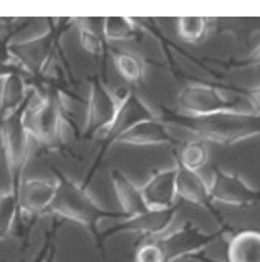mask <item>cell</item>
<instances>
[{"label": "cell", "mask_w": 260, "mask_h": 262, "mask_svg": "<svg viewBox=\"0 0 260 262\" xmlns=\"http://www.w3.org/2000/svg\"><path fill=\"white\" fill-rule=\"evenodd\" d=\"M209 163V148L206 141L194 140L186 141L177 151V166L184 169L199 173L202 168H206Z\"/></svg>", "instance_id": "cell-19"}, {"label": "cell", "mask_w": 260, "mask_h": 262, "mask_svg": "<svg viewBox=\"0 0 260 262\" xmlns=\"http://www.w3.org/2000/svg\"><path fill=\"white\" fill-rule=\"evenodd\" d=\"M153 118H156L153 110L149 108L138 95H136V92L126 88L118 100V112H116V115H114L113 123L108 126V129L105 131V133L101 135V148L98 151L97 160H94V163H93V168L90 171V174L86 176L85 183H83L85 188H88L93 173L98 169L100 163L103 161V158L106 155V151L111 148L116 141H118V138L125 135L126 131H129L133 126H136L138 123L146 121V120H153Z\"/></svg>", "instance_id": "cell-5"}, {"label": "cell", "mask_w": 260, "mask_h": 262, "mask_svg": "<svg viewBox=\"0 0 260 262\" xmlns=\"http://www.w3.org/2000/svg\"><path fill=\"white\" fill-rule=\"evenodd\" d=\"M103 35L106 42H126L138 38L139 30L129 17H106L103 18Z\"/></svg>", "instance_id": "cell-20"}, {"label": "cell", "mask_w": 260, "mask_h": 262, "mask_svg": "<svg viewBox=\"0 0 260 262\" xmlns=\"http://www.w3.org/2000/svg\"><path fill=\"white\" fill-rule=\"evenodd\" d=\"M109 53L113 57L116 72H118L123 81H126L131 86H138L145 81L146 65L139 55L128 50H120L116 47H109Z\"/></svg>", "instance_id": "cell-18"}, {"label": "cell", "mask_w": 260, "mask_h": 262, "mask_svg": "<svg viewBox=\"0 0 260 262\" xmlns=\"http://www.w3.org/2000/svg\"><path fill=\"white\" fill-rule=\"evenodd\" d=\"M55 254H57V247H55V244H53L50 247V251H49V254H46V257H45L43 262H55Z\"/></svg>", "instance_id": "cell-28"}, {"label": "cell", "mask_w": 260, "mask_h": 262, "mask_svg": "<svg viewBox=\"0 0 260 262\" xmlns=\"http://www.w3.org/2000/svg\"><path fill=\"white\" fill-rule=\"evenodd\" d=\"M159 120L166 125H177L222 146H232L250 138L260 136V115L254 112H222L204 116H187L164 108Z\"/></svg>", "instance_id": "cell-1"}, {"label": "cell", "mask_w": 260, "mask_h": 262, "mask_svg": "<svg viewBox=\"0 0 260 262\" xmlns=\"http://www.w3.org/2000/svg\"><path fill=\"white\" fill-rule=\"evenodd\" d=\"M18 212L17 204V194L12 191H7L2 194V201H0V241L5 239L15 227Z\"/></svg>", "instance_id": "cell-23"}, {"label": "cell", "mask_w": 260, "mask_h": 262, "mask_svg": "<svg viewBox=\"0 0 260 262\" xmlns=\"http://www.w3.org/2000/svg\"><path fill=\"white\" fill-rule=\"evenodd\" d=\"M88 80H90V96H88L83 140H93L94 136L103 135L113 123L114 115L118 112V98H114L98 75H93Z\"/></svg>", "instance_id": "cell-9"}, {"label": "cell", "mask_w": 260, "mask_h": 262, "mask_svg": "<svg viewBox=\"0 0 260 262\" xmlns=\"http://www.w3.org/2000/svg\"><path fill=\"white\" fill-rule=\"evenodd\" d=\"M242 67H255L260 65V43L255 45V48H252V52L242 60Z\"/></svg>", "instance_id": "cell-26"}, {"label": "cell", "mask_w": 260, "mask_h": 262, "mask_svg": "<svg viewBox=\"0 0 260 262\" xmlns=\"http://www.w3.org/2000/svg\"><path fill=\"white\" fill-rule=\"evenodd\" d=\"M78 42L80 47L93 57H101L105 53L103 37L88 20H78Z\"/></svg>", "instance_id": "cell-22"}, {"label": "cell", "mask_w": 260, "mask_h": 262, "mask_svg": "<svg viewBox=\"0 0 260 262\" xmlns=\"http://www.w3.org/2000/svg\"><path fill=\"white\" fill-rule=\"evenodd\" d=\"M55 196V183L46 179L32 178L23 179L17 191V223L29 224L30 221H35L38 216L45 214L49 211Z\"/></svg>", "instance_id": "cell-11"}, {"label": "cell", "mask_w": 260, "mask_h": 262, "mask_svg": "<svg viewBox=\"0 0 260 262\" xmlns=\"http://www.w3.org/2000/svg\"><path fill=\"white\" fill-rule=\"evenodd\" d=\"M173 138L166 128V123L161 121L159 116H156L153 120L138 123L123 136H120L116 143L131 144V146H156V144H169Z\"/></svg>", "instance_id": "cell-13"}, {"label": "cell", "mask_w": 260, "mask_h": 262, "mask_svg": "<svg viewBox=\"0 0 260 262\" xmlns=\"http://www.w3.org/2000/svg\"><path fill=\"white\" fill-rule=\"evenodd\" d=\"M222 234V229L206 232L193 223H186L179 229L156 237V241L161 246L166 262H177L182 259H191L204 252V249L212 243H216Z\"/></svg>", "instance_id": "cell-7"}, {"label": "cell", "mask_w": 260, "mask_h": 262, "mask_svg": "<svg viewBox=\"0 0 260 262\" xmlns=\"http://www.w3.org/2000/svg\"><path fill=\"white\" fill-rule=\"evenodd\" d=\"M179 113L187 116H204L222 112H239V101L229 98L222 90L212 85L191 83L177 95Z\"/></svg>", "instance_id": "cell-8"}, {"label": "cell", "mask_w": 260, "mask_h": 262, "mask_svg": "<svg viewBox=\"0 0 260 262\" xmlns=\"http://www.w3.org/2000/svg\"><path fill=\"white\" fill-rule=\"evenodd\" d=\"M177 178H176V192L177 198L186 199L187 203H193L196 206H201L204 209H212V199L209 184L204 181L199 173L184 169L177 166Z\"/></svg>", "instance_id": "cell-14"}, {"label": "cell", "mask_w": 260, "mask_h": 262, "mask_svg": "<svg viewBox=\"0 0 260 262\" xmlns=\"http://www.w3.org/2000/svg\"><path fill=\"white\" fill-rule=\"evenodd\" d=\"M177 33L189 43H199L209 32V20L204 17H181L176 22Z\"/></svg>", "instance_id": "cell-21"}, {"label": "cell", "mask_w": 260, "mask_h": 262, "mask_svg": "<svg viewBox=\"0 0 260 262\" xmlns=\"http://www.w3.org/2000/svg\"><path fill=\"white\" fill-rule=\"evenodd\" d=\"M227 262H260V231L235 232L229 241Z\"/></svg>", "instance_id": "cell-17"}, {"label": "cell", "mask_w": 260, "mask_h": 262, "mask_svg": "<svg viewBox=\"0 0 260 262\" xmlns=\"http://www.w3.org/2000/svg\"><path fill=\"white\" fill-rule=\"evenodd\" d=\"M61 22L52 24V29L29 40L12 42L9 50L12 60L20 70L30 77H42L46 67L60 53Z\"/></svg>", "instance_id": "cell-4"}, {"label": "cell", "mask_w": 260, "mask_h": 262, "mask_svg": "<svg viewBox=\"0 0 260 262\" xmlns=\"http://www.w3.org/2000/svg\"><path fill=\"white\" fill-rule=\"evenodd\" d=\"M109 176H111V183L116 192V198H118V203L121 206V211L126 216H136L148 211L141 188L136 186L134 181L128 178V174L123 173L121 169L114 168L111 169Z\"/></svg>", "instance_id": "cell-15"}, {"label": "cell", "mask_w": 260, "mask_h": 262, "mask_svg": "<svg viewBox=\"0 0 260 262\" xmlns=\"http://www.w3.org/2000/svg\"><path fill=\"white\" fill-rule=\"evenodd\" d=\"M209 191L212 201L235 206V208H247V206L260 204L258 189L252 188L242 176L229 173V171L219 166H216L212 171Z\"/></svg>", "instance_id": "cell-10"}, {"label": "cell", "mask_w": 260, "mask_h": 262, "mask_svg": "<svg viewBox=\"0 0 260 262\" xmlns=\"http://www.w3.org/2000/svg\"><path fill=\"white\" fill-rule=\"evenodd\" d=\"M177 168L159 169L141 186L148 209H169L176 206Z\"/></svg>", "instance_id": "cell-12"}, {"label": "cell", "mask_w": 260, "mask_h": 262, "mask_svg": "<svg viewBox=\"0 0 260 262\" xmlns=\"http://www.w3.org/2000/svg\"><path fill=\"white\" fill-rule=\"evenodd\" d=\"M242 95L247 96V100L250 101V106H252V110H254V113L260 115V86L242 90Z\"/></svg>", "instance_id": "cell-25"}, {"label": "cell", "mask_w": 260, "mask_h": 262, "mask_svg": "<svg viewBox=\"0 0 260 262\" xmlns=\"http://www.w3.org/2000/svg\"><path fill=\"white\" fill-rule=\"evenodd\" d=\"M52 171L57 181H55V196L46 212L55 214L61 219L73 221L80 226L86 227L90 231L91 237L97 244L100 237V224L101 221L111 219V221H121L128 217L123 211H113L106 209L101 204H98L90 196L83 184H78L72 178L61 173L60 169L52 166Z\"/></svg>", "instance_id": "cell-2"}, {"label": "cell", "mask_w": 260, "mask_h": 262, "mask_svg": "<svg viewBox=\"0 0 260 262\" xmlns=\"http://www.w3.org/2000/svg\"><path fill=\"white\" fill-rule=\"evenodd\" d=\"M25 105L13 115L0 120V141L10 178V191L15 194L23 181V171L30 153V136L23 125Z\"/></svg>", "instance_id": "cell-3"}, {"label": "cell", "mask_w": 260, "mask_h": 262, "mask_svg": "<svg viewBox=\"0 0 260 262\" xmlns=\"http://www.w3.org/2000/svg\"><path fill=\"white\" fill-rule=\"evenodd\" d=\"M0 81H2V80H0Z\"/></svg>", "instance_id": "cell-30"}, {"label": "cell", "mask_w": 260, "mask_h": 262, "mask_svg": "<svg viewBox=\"0 0 260 262\" xmlns=\"http://www.w3.org/2000/svg\"><path fill=\"white\" fill-rule=\"evenodd\" d=\"M0 201H2V194H0Z\"/></svg>", "instance_id": "cell-29"}, {"label": "cell", "mask_w": 260, "mask_h": 262, "mask_svg": "<svg viewBox=\"0 0 260 262\" xmlns=\"http://www.w3.org/2000/svg\"><path fill=\"white\" fill-rule=\"evenodd\" d=\"M133 262H166L164 252L161 249L159 243L156 241V237L145 239L138 247H136Z\"/></svg>", "instance_id": "cell-24"}, {"label": "cell", "mask_w": 260, "mask_h": 262, "mask_svg": "<svg viewBox=\"0 0 260 262\" xmlns=\"http://www.w3.org/2000/svg\"><path fill=\"white\" fill-rule=\"evenodd\" d=\"M30 88L27 85L25 75L12 73L0 81V120L18 112L29 98Z\"/></svg>", "instance_id": "cell-16"}, {"label": "cell", "mask_w": 260, "mask_h": 262, "mask_svg": "<svg viewBox=\"0 0 260 262\" xmlns=\"http://www.w3.org/2000/svg\"><path fill=\"white\" fill-rule=\"evenodd\" d=\"M177 206L169 209H148L146 212L136 216H128L121 221H116L113 226H109L108 229L100 232V237L97 241V246L100 251L105 249V243L108 239H111L120 234H138L145 239L159 237L162 234H166L169 226L173 224V221L177 214Z\"/></svg>", "instance_id": "cell-6"}, {"label": "cell", "mask_w": 260, "mask_h": 262, "mask_svg": "<svg viewBox=\"0 0 260 262\" xmlns=\"http://www.w3.org/2000/svg\"><path fill=\"white\" fill-rule=\"evenodd\" d=\"M12 73H22V75H25L18 67H15V65H7V63H2V61H0V80L5 78L7 75H12ZM25 77H27V75H25Z\"/></svg>", "instance_id": "cell-27"}]
</instances>
